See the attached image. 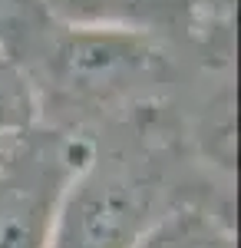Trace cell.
Returning <instances> with one entry per match:
<instances>
[{"label":"cell","mask_w":241,"mask_h":248,"mask_svg":"<svg viewBox=\"0 0 241 248\" xmlns=\"http://www.w3.org/2000/svg\"><path fill=\"white\" fill-rule=\"evenodd\" d=\"M90 139L93 153L60 202L50 248H136L179 205L235 215V175L202 153L195 119L182 106H142Z\"/></svg>","instance_id":"1"},{"label":"cell","mask_w":241,"mask_h":248,"mask_svg":"<svg viewBox=\"0 0 241 248\" xmlns=\"http://www.w3.org/2000/svg\"><path fill=\"white\" fill-rule=\"evenodd\" d=\"M93 139L37 126L0 142V248H50L60 202Z\"/></svg>","instance_id":"2"},{"label":"cell","mask_w":241,"mask_h":248,"mask_svg":"<svg viewBox=\"0 0 241 248\" xmlns=\"http://www.w3.org/2000/svg\"><path fill=\"white\" fill-rule=\"evenodd\" d=\"M235 3L238 0H37L56 23L142 33L218 66H235Z\"/></svg>","instance_id":"3"},{"label":"cell","mask_w":241,"mask_h":248,"mask_svg":"<svg viewBox=\"0 0 241 248\" xmlns=\"http://www.w3.org/2000/svg\"><path fill=\"white\" fill-rule=\"evenodd\" d=\"M136 248H238L235 215L211 205H179L166 212Z\"/></svg>","instance_id":"4"},{"label":"cell","mask_w":241,"mask_h":248,"mask_svg":"<svg viewBox=\"0 0 241 248\" xmlns=\"http://www.w3.org/2000/svg\"><path fill=\"white\" fill-rule=\"evenodd\" d=\"M40 126L37 93L27 70L0 50V142L23 136Z\"/></svg>","instance_id":"5"},{"label":"cell","mask_w":241,"mask_h":248,"mask_svg":"<svg viewBox=\"0 0 241 248\" xmlns=\"http://www.w3.org/2000/svg\"><path fill=\"white\" fill-rule=\"evenodd\" d=\"M43 17L37 0H0V50L14 53L23 33Z\"/></svg>","instance_id":"6"}]
</instances>
